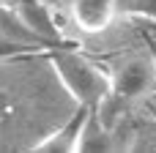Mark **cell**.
Here are the masks:
<instances>
[{"label": "cell", "mask_w": 156, "mask_h": 153, "mask_svg": "<svg viewBox=\"0 0 156 153\" xmlns=\"http://www.w3.org/2000/svg\"><path fill=\"white\" fill-rule=\"evenodd\" d=\"M55 8L47 0H16L11 5V14L16 19V25L22 30H27V36L38 38L41 44H63V36L55 25Z\"/></svg>", "instance_id": "3"}, {"label": "cell", "mask_w": 156, "mask_h": 153, "mask_svg": "<svg viewBox=\"0 0 156 153\" xmlns=\"http://www.w3.org/2000/svg\"><path fill=\"white\" fill-rule=\"evenodd\" d=\"M96 118V110L90 107H80L74 118H69L60 129H55L52 134H47L41 142L33 145L36 153H71L82 148L85 131L90 129V120Z\"/></svg>", "instance_id": "4"}, {"label": "cell", "mask_w": 156, "mask_h": 153, "mask_svg": "<svg viewBox=\"0 0 156 153\" xmlns=\"http://www.w3.org/2000/svg\"><path fill=\"white\" fill-rule=\"evenodd\" d=\"M49 66L60 79V85L66 88V93L80 107H90L99 112L112 93V74L99 68L82 52H74L69 47H55L49 49Z\"/></svg>", "instance_id": "1"}, {"label": "cell", "mask_w": 156, "mask_h": 153, "mask_svg": "<svg viewBox=\"0 0 156 153\" xmlns=\"http://www.w3.org/2000/svg\"><path fill=\"white\" fill-rule=\"evenodd\" d=\"M140 25L145 27V33L156 41V19H145V16H140Z\"/></svg>", "instance_id": "6"}, {"label": "cell", "mask_w": 156, "mask_h": 153, "mask_svg": "<svg viewBox=\"0 0 156 153\" xmlns=\"http://www.w3.org/2000/svg\"><path fill=\"white\" fill-rule=\"evenodd\" d=\"M121 0H69V16L82 33H101L110 27Z\"/></svg>", "instance_id": "5"}, {"label": "cell", "mask_w": 156, "mask_h": 153, "mask_svg": "<svg viewBox=\"0 0 156 153\" xmlns=\"http://www.w3.org/2000/svg\"><path fill=\"white\" fill-rule=\"evenodd\" d=\"M156 88V60L148 55H134L126 57L115 71H112V93L104 101L115 107H132L140 99H145Z\"/></svg>", "instance_id": "2"}, {"label": "cell", "mask_w": 156, "mask_h": 153, "mask_svg": "<svg viewBox=\"0 0 156 153\" xmlns=\"http://www.w3.org/2000/svg\"><path fill=\"white\" fill-rule=\"evenodd\" d=\"M14 3H16V0H0V11H11Z\"/></svg>", "instance_id": "7"}]
</instances>
